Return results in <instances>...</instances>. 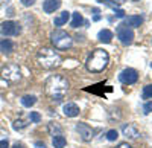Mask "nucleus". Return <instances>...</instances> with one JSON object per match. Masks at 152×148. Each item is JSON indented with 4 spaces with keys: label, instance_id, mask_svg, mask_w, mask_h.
I'll return each instance as SVG.
<instances>
[{
    "label": "nucleus",
    "instance_id": "f704fd0d",
    "mask_svg": "<svg viewBox=\"0 0 152 148\" xmlns=\"http://www.w3.org/2000/svg\"><path fill=\"white\" fill-rule=\"evenodd\" d=\"M134 2H137V0H134Z\"/></svg>",
    "mask_w": 152,
    "mask_h": 148
},
{
    "label": "nucleus",
    "instance_id": "473e14b6",
    "mask_svg": "<svg viewBox=\"0 0 152 148\" xmlns=\"http://www.w3.org/2000/svg\"><path fill=\"white\" fill-rule=\"evenodd\" d=\"M12 148H24V147H23L21 144H15V145H14V147H12Z\"/></svg>",
    "mask_w": 152,
    "mask_h": 148
},
{
    "label": "nucleus",
    "instance_id": "f8f14e48",
    "mask_svg": "<svg viewBox=\"0 0 152 148\" xmlns=\"http://www.w3.org/2000/svg\"><path fill=\"white\" fill-rule=\"evenodd\" d=\"M125 24L128 28H140L142 24H143V17L140 15H129V17H126L125 18Z\"/></svg>",
    "mask_w": 152,
    "mask_h": 148
},
{
    "label": "nucleus",
    "instance_id": "9d476101",
    "mask_svg": "<svg viewBox=\"0 0 152 148\" xmlns=\"http://www.w3.org/2000/svg\"><path fill=\"white\" fill-rule=\"evenodd\" d=\"M122 133H123V136H126L128 139H137L140 136V131H138V128L134 124H125L123 128H122Z\"/></svg>",
    "mask_w": 152,
    "mask_h": 148
},
{
    "label": "nucleus",
    "instance_id": "bb28decb",
    "mask_svg": "<svg viewBox=\"0 0 152 148\" xmlns=\"http://www.w3.org/2000/svg\"><path fill=\"white\" fill-rule=\"evenodd\" d=\"M20 2H21L23 6H32V5L37 2V0H20Z\"/></svg>",
    "mask_w": 152,
    "mask_h": 148
},
{
    "label": "nucleus",
    "instance_id": "a211bd4d",
    "mask_svg": "<svg viewBox=\"0 0 152 148\" xmlns=\"http://www.w3.org/2000/svg\"><path fill=\"white\" fill-rule=\"evenodd\" d=\"M35 102H37V96H34V95H24L21 98V105L23 107H32Z\"/></svg>",
    "mask_w": 152,
    "mask_h": 148
},
{
    "label": "nucleus",
    "instance_id": "6e6552de",
    "mask_svg": "<svg viewBox=\"0 0 152 148\" xmlns=\"http://www.w3.org/2000/svg\"><path fill=\"white\" fill-rule=\"evenodd\" d=\"M119 80L122 84H126V85H131V84H135L137 80H138V72L135 69H123L120 73H119Z\"/></svg>",
    "mask_w": 152,
    "mask_h": 148
},
{
    "label": "nucleus",
    "instance_id": "aec40b11",
    "mask_svg": "<svg viewBox=\"0 0 152 148\" xmlns=\"http://www.w3.org/2000/svg\"><path fill=\"white\" fill-rule=\"evenodd\" d=\"M49 133L52 134V136H56V134H62V130L58 124H55V122H50L49 124Z\"/></svg>",
    "mask_w": 152,
    "mask_h": 148
},
{
    "label": "nucleus",
    "instance_id": "5701e85b",
    "mask_svg": "<svg viewBox=\"0 0 152 148\" xmlns=\"http://www.w3.org/2000/svg\"><path fill=\"white\" fill-rule=\"evenodd\" d=\"M104 2H105L107 5L113 6V8H119L122 3H125V0H104Z\"/></svg>",
    "mask_w": 152,
    "mask_h": 148
},
{
    "label": "nucleus",
    "instance_id": "b1692460",
    "mask_svg": "<svg viewBox=\"0 0 152 148\" xmlns=\"http://www.w3.org/2000/svg\"><path fill=\"white\" fill-rule=\"evenodd\" d=\"M29 119H31V122H34V124H38V122L41 121V116H40V113H38V112H31Z\"/></svg>",
    "mask_w": 152,
    "mask_h": 148
},
{
    "label": "nucleus",
    "instance_id": "4be33fe9",
    "mask_svg": "<svg viewBox=\"0 0 152 148\" xmlns=\"http://www.w3.org/2000/svg\"><path fill=\"white\" fill-rule=\"evenodd\" d=\"M24 127H28V124L23 119H17V121H14V124H12V128L14 130H23Z\"/></svg>",
    "mask_w": 152,
    "mask_h": 148
},
{
    "label": "nucleus",
    "instance_id": "1a4fd4ad",
    "mask_svg": "<svg viewBox=\"0 0 152 148\" xmlns=\"http://www.w3.org/2000/svg\"><path fill=\"white\" fill-rule=\"evenodd\" d=\"M76 131L79 133V136L84 142H88V141H91L93 138V128L90 125H87L84 124V122H79V124H76Z\"/></svg>",
    "mask_w": 152,
    "mask_h": 148
},
{
    "label": "nucleus",
    "instance_id": "423d86ee",
    "mask_svg": "<svg viewBox=\"0 0 152 148\" xmlns=\"http://www.w3.org/2000/svg\"><path fill=\"white\" fill-rule=\"evenodd\" d=\"M116 35H117V38L120 40V43L125 44V46L131 44L132 40H134V31H132L131 28L126 26L125 23H120L119 26H117V29H116Z\"/></svg>",
    "mask_w": 152,
    "mask_h": 148
},
{
    "label": "nucleus",
    "instance_id": "c85d7f7f",
    "mask_svg": "<svg viewBox=\"0 0 152 148\" xmlns=\"http://www.w3.org/2000/svg\"><path fill=\"white\" fill-rule=\"evenodd\" d=\"M0 148H9V142H8L6 139L0 141Z\"/></svg>",
    "mask_w": 152,
    "mask_h": 148
},
{
    "label": "nucleus",
    "instance_id": "9b49d317",
    "mask_svg": "<svg viewBox=\"0 0 152 148\" xmlns=\"http://www.w3.org/2000/svg\"><path fill=\"white\" fill-rule=\"evenodd\" d=\"M62 112H64V115L67 118H76L79 115V107L75 102H67V104H64V107H62Z\"/></svg>",
    "mask_w": 152,
    "mask_h": 148
},
{
    "label": "nucleus",
    "instance_id": "2f4dec72",
    "mask_svg": "<svg viewBox=\"0 0 152 148\" xmlns=\"http://www.w3.org/2000/svg\"><path fill=\"white\" fill-rule=\"evenodd\" d=\"M9 2H11V0H0V8H2V6H6Z\"/></svg>",
    "mask_w": 152,
    "mask_h": 148
},
{
    "label": "nucleus",
    "instance_id": "dca6fc26",
    "mask_svg": "<svg viewBox=\"0 0 152 148\" xmlns=\"http://www.w3.org/2000/svg\"><path fill=\"white\" fill-rule=\"evenodd\" d=\"M0 51H2L3 54H11L12 51H14V43H12L9 38L0 40Z\"/></svg>",
    "mask_w": 152,
    "mask_h": 148
},
{
    "label": "nucleus",
    "instance_id": "6ab92c4d",
    "mask_svg": "<svg viewBox=\"0 0 152 148\" xmlns=\"http://www.w3.org/2000/svg\"><path fill=\"white\" fill-rule=\"evenodd\" d=\"M73 18H72V28H78V26H81V24L84 23V17H82V14H79V12H73Z\"/></svg>",
    "mask_w": 152,
    "mask_h": 148
},
{
    "label": "nucleus",
    "instance_id": "4468645a",
    "mask_svg": "<svg viewBox=\"0 0 152 148\" xmlns=\"http://www.w3.org/2000/svg\"><path fill=\"white\" fill-rule=\"evenodd\" d=\"M69 18H70V12L69 11H62V12H59V14L55 17L53 24H55V26H62V24H66L69 21Z\"/></svg>",
    "mask_w": 152,
    "mask_h": 148
},
{
    "label": "nucleus",
    "instance_id": "393cba45",
    "mask_svg": "<svg viewBox=\"0 0 152 148\" xmlns=\"http://www.w3.org/2000/svg\"><path fill=\"white\" fill-rule=\"evenodd\" d=\"M117 138H119L117 130H110V131L107 133V139H108V141H111V142H113V141H116Z\"/></svg>",
    "mask_w": 152,
    "mask_h": 148
},
{
    "label": "nucleus",
    "instance_id": "c756f323",
    "mask_svg": "<svg viewBox=\"0 0 152 148\" xmlns=\"http://www.w3.org/2000/svg\"><path fill=\"white\" fill-rule=\"evenodd\" d=\"M116 148H132V147H131L128 142H122V144H119Z\"/></svg>",
    "mask_w": 152,
    "mask_h": 148
},
{
    "label": "nucleus",
    "instance_id": "412c9836",
    "mask_svg": "<svg viewBox=\"0 0 152 148\" xmlns=\"http://www.w3.org/2000/svg\"><path fill=\"white\" fill-rule=\"evenodd\" d=\"M152 98V84H148L143 87V99H151Z\"/></svg>",
    "mask_w": 152,
    "mask_h": 148
},
{
    "label": "nucleus",
    "instance_id": "ddd939ff",
    "mask_svg": "<svg viewBox=\"0 0 152 148\" xmlns=\"http://www.w3.org/2000/svg\"><path fill=\"white\" fill-rule=\"evenodd\" d=\"M59 6H61V0H44L43 2V9H44V12H47V14L55 12Z\"/></svg>",
    "mask_w": 152,
    "mask_h": 148
},
{
    "label": "nucleus",
    "instance_id": "7c9ffc66",
    "mask_svg": "<svg viewBox=\"0 0 152 148\" xmlns=\"http://www.w3.org/2000/svg\"><path fill=\"white\" fill-rule=\"evenodd\" d=\"M35 148H46V145L43 142H35Z\"/></svg>",
    "mask_w": 152,
    "mask_h": 148
},
{
    "label": "nucleus",
    "instance_id": "39448f33",
    "mask_svg": "<svg viewBox=\"0 0 152 148\" xmlns=\"http://www.w3.org/2000/svg\"><path fill=\"white\" fill-rule=\"evenodd\" d=\"M2 78L6 80L11 84L18 82L21 80V69L17 64H6L2 69Z\"/></svg>",
    "mask_w": 152,
    "mask_h": 148
},
{
    "label": "nucleus",
    "instance_id": "7ed1b4c3",
    "mask_svg": "<svg viewBox=\"0 0 152 148\" xmlns=\"http://www.w3.org/2000/svg\"><path fill=\"white\" fill-rule=\"evenodd\" d=\"M37 60H38V63H40L41 67L49 69V70L58 67L62 61L61 55L52 47H41L37 54Z\"/></svg>",
    "mask_w": 152,
    "mask_h": 148
},
{
    "label": "nucleus",
    "instance_id": "0eeeda50",
    "mask_svg": "<svg viewBox=\"0 0 152 148\" xmlns=\"http://www.w3.org/2000/svg\"><path fill=\"white\" fill-rule=\"evenodd\" d=\"M0 32H2L3 37H15L21 32V28L17 21L8 20V21H3L0 24Z\"/></svg>",
    "mask_w": 152,
    "mask_h": 148
},
{
    "label": "nucleus",
    "instance_id": "f257e3e1",
    "mask_svg": "<svg viewBox=\"0 0 152 148\" xmlns=\"http://www.w3.org/2000/svg\"><path fill=\"white\" fill-rule=\"evenodd\" d=\"M46 93L55 101L62 99L69 92V81L62 75H50L44 84Z\"/></svg>",
    "mask_w": 152,
    "mask_h": 148
},
{
    "label": "nucleus",
    "instance_id": "cd10ccee",
    "mask_svg": "<svg viewBox=\"0 0 152 148\" xmlns=\"http://www.w3.org/2000/svg\"><path fill=\"white\" fill-rule=\"evenodd\" d=\"M114 12H116V17H119V18L125 17V12L122 9H119V8H114Z\"/></svg>",
    "mask_w": 152,
    "mask_h": 148
},
{
    "label": "nucleus",
    "instance_id": "20e7f679",
    "mask_svg": "<svg viewBox=\"0 0 152 148\" xmlns=\"http://www.w3.org/2000/svg\"><path fill=\"white\" fill-rule=\"evenodd\" d=\"M50 40H52V44L56 47V49H61V51H64V49H69L72 47L73 44V38L62 29H56L52 32L50 35Z\"/></svg>",
    "mask_w": 152,
    "mask_h": 148
},
{
    "label": "nucleus",
    "instance_id": "f03ea898",
    "mask_svg": "<svg viewBox=\"0 0 152 148\" xmlns=\"http://www.w3.org/2000/svg\"><path fill=\"white\" fill-rule=\"evenodd\" d=\"M110 63V55L107 51H104V49H94V51L90 54V57L87 58V69L93 72V73H99L102 72L104 69H107Z\"/></svg>",
    "mask_w": 152,
    "mask_h": 148
},
{
    "label": "nucleus",
    "instance_id": "f3484780",
    "mask_svg": "<svg viewBox=\"0 0 152 148\" xmlns=\"http://www.w3.org/2000/svg\"><path fill=\"white\" fill-rule=\"evenodd\" d=\"M66 144H67V141L62 134H56V136H53V139H52V145L55 148H64Z\"/></svg>",
    "mask_w": 152,
    "mask_h": 148
},
{
    "label": "nucleus",
    "instance_id": "72a5a7b5",
    "mask_svg": "<svg viewBox=\"0 0 152 148\" xmlns=\"http://www.w3.org/2000/svg\"><path fill=\"white\" fill-rule=\"evenodd\" d=\"M151 67H152V63H151Z\"/></svg>",
    "mask_w": 152,
    "mask_h": 148
},
{
    "label": "nucleus",
    "instance_id": "a878e982",
    "mask_svg": "<svg viewBox=\"0 0 152 148\" xmlns=\"http://www.w3.org/2000/svg\"><path fill=\"white\" fill-rule=\"evenodd\" d=\"M151 112H152V101H148V102L143 105V113L148 115V113H151Z\"/></svg>",
    "mask_w": 152,
    "mask_h": 148
},
{
    "label": "nucleus",
    "instance_id": "2eb2a0df",
    "mask_svg": "<svg viewBox=\"0 0 152 148\" xmlns=\"http://www.w3.org/2000/svg\"><path fill=\"white\" fill-rule=\"evenodd\" d=\"M113 32L110 31V29H102V31H99V34H97V38H99V41L100 43H111V40H113Z\"/></svg>",
    "mask_w": 152,
    "mask_h": 148
}]
</instances>
